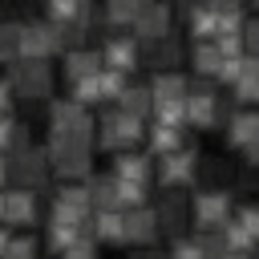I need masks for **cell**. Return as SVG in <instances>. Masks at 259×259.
<instances>
[{
    "mask_svg": "<svg viewBox=\"0 0 259 259\" xmlns=\"http://www.w3.org/2000/svg\"><path fill=\"white\" fill-rule=\"evenodd\" d=\"M154 239H158V223H154V210H150V206L121 210V243H130V247H150Z\"/></svg>",
    "mask_w": 259,
    "mask_h": 259,
    "instance_id": "14",
    "label": "cell"
},
{
    "mask_svg": "<svg viewBox=\"0 0 259 259\" xmlns=\"http://www.w3.org/2000/svg\"><path fill=\"white\" fill-rule=\"evenodd\" d=\"M8 239H12V227H4V223H0V255H4V247H8Z\"/></svg>",
    "mask_w": 259,
    "mask_h": 259,
    "instance_id": "41",
    "label": "cell"
},
{
    "mask_svg": "<svg viewBox=\"0 0 259 259\" xmlns=\"http://www.w3.org/2000/svg\"><path fill=\"white\" fill-rule=\"evenodd\" d=\"M101 73V57L93 49H69L65 53V77L69 81H81V77H93Z\"/></svg>",
    "mask_w": 259,
    "mask_h": 259,
    "instance_id": "23",
    "label": "cell"
},
{
    "mask_svg": "<svg viewBox=\"0 0 259 259\" xmlns=\"http://www.w3.org/2000/svg\"><path fill=\"white\" fill-rule=\"evenodd\" d=\"M117 182H134V186H150L154 178V158L142 154V150H125V154H113V170H109Z\"/></svg>",
    "mask_w": 259,
    "mask_h": 259,
    "instance_id": "13",
    "label": "cell"
},
{
    "mask_svg": "<svg viewBox=\"0 0 259 259\" xmlns=\"http://www.w3.org/2000/svg\"><path fill=\"white\" fill-rule=\"evenodd\" d=\"M231 89H235V101H239L243 109H251V105H255V93H259V73H243Z\"/></svg>",
    "mask_w": 259,
    "mask_h": 259,
    "instance_id": "34",
    "label": "cell"
},
{
    "mask_svg": "<svg viewBox=\"0 0 259 259\" xmlns=\"http://www.w3.org/2000/svg\"><path fill=\"white\" fill-rule=\"evenodd\" d=\"M53 214H57V219H69V223H81V227H85V219L93 214L85 186H81V182H61V186H57V194H53Z\"/></svg>",
    "mask_w": 259,
    "mask_h": 259,
    "instance_id": "11",
    "label": "cell"
},
{
    "mask_svg": "<svg viewBox=\"0 0 259 259\" xmlns=\"http://www.w3.org/2000/svg\"><path fill=\"white\" fill-rule=\"evenodd\" d=\"M4 162H8V178H12V186L32 190V194L45 190V182H49V158H45L40 146H24V150H16V154L4 158Z\"/></svg>",
    "mask_w": 259,
    "mask_h": 259,
    "instance_id": "6",
    "label": "cell"
},
{
    "mask_svg": "<svg viewBox=\"0 0 259 259\" xmlns=\"http://www.w3.org/2000/svg\"><path fill=\"white\" fill-rule=\"evenodd\" d=\"M142 142L150 146V158H166V154H174V150H182V146H186V130H182V125L150 121V125H146V134H142Z\"/></svg>",
    "mask_w": 259,
    "mask_h": 259,
    "instance_id": "16",
    "label": "cell"
},
{
    "mask_svg": "<svg viewBox=\"0 0 259 259\" xmlns=\"http://www.w3.org/2000/svg\"><path fill=\"white\" fill-rule=\"evenodd\" d=\"M134 36L138 40H158V36H170V8L162 4V0H146V4H138V12H134Z\"/></svg>",
    "mask_w": 259,
    "mask_h": 259,
    "instance_id": "10",
    "label": "cell"
},
{
    "mask_svg": "<svg viewBox=\"0 0 259 259\" xmlns=\"http://www.w3.org/2000/svg\"><path fill=\"white\" fill-rule=\"evenodd\" d=\"M85 235L101 247V243H121V210H93L85 219Z\"/></svg>",
    "mask_w": 259,
    "mask_h": 259,
    "instance_id": "20",
    "label": "cell"
},
{
    "mask_svg": "<svg viewBox=\"0 0 259 259\" xmlns=\"http://www.w3.org/2000/svg\"><path fill=\"white\" fill-rule=\"evenodd\" d=\"M57 32L53 24H24L20 28V61H45L49 53H57Z\"/></svg>",
    "mask_w": 259,
    "mask_h": 259,
    "instance_id": "15",
    "label": "cell"
},
{
    "mask_svg": "<svg viewBox=\"0 0 259 259\" xmlns=\"http://www.w3.org/2000/svg\"><path fill=\"white\" fill-rule=\"evenodd\" d=\"M227 146H231V150H247V146H259V117H255L251 109L227 113Z\"/></svg>",
    "mask_w": 259,
    "mask_h": 259,
    "instance_id": "18",
    "label": "cell"
},
{
    "mask_svg": "<svg viewBox=\"0 0 259 259\" xmlns=\"http://www.w3.org/2000/svg\"><path fill=\"white\" fill-rule=\"evenodd\" d=\"M190 65H194V77L198 81H210L219 73V65H223V53L214 49V40H198L194 53H190Z\"/></svg>",
    "mask_w": 259,
    "mask_h": 259,
    "instance_id": "26",
    "label": "cell"
},
{
    "mask_svg": "<svg viewBox=\"0 0 259 259\" xmlns=\"http://www.w3.org/2000/svg\"><path fill=\"white\" fill-rule=\"evenodd\" d=\"M89 186H85V194H89V206L93 210H117V178L113 174H89L85 178Z\"/></svg>",
    "mask_w": 259,
    "mask_h": 259,
    "instance_id": "22",
    "label": "cell"
},
{
    "mask_svg": "<svg viewBox=\"0 0 259 259\" xmlns=\"http://www.w3.org/2000/svg\"><path fill=\"white\" fill-rule=\"evenodd\" d=\"M231 210H235V198H231V190H223V186H202V190L186 202V214L194 219L198 231L223 227V223L231 219Z\"/></svg>",
    "mask_w": 259,
    "mask_h": 259,
    "instance_id": "5",
    "label": "cell"
},
{
    "mask_svg": "<svg viewBox=\"0 0 259 259\" xmlns=\"http://www.w3.org/2000/svg\"><path fill=\"white\" fill-rule=\"evenodd\" d=\"M73 101L77 105H101V85H97V73L93 77H81V81H73Z\"/></svg>",
    "mask_w": 259,
    "mask_h": 259,
    "instance_id": "32",
    "label": "cell"
},
{
    "mask_svg": "<svg viewBox=\"0 0 259 259\" xmlns=\"http://www.w3.org/2000/svg\"><path fill=\"white\" fill-rule=\"evenodd\" d=\"M0 259H36V239L32 235H12Z\"/></svg>",
    "mask_w": 259,
    "mask_h": 259,
    "instance_id": "35",
    "label": "cell"
},
{
    "mask_svg": "<svg viewBox=\"0 0 259 259\" xmlns=\"http://www.w3.org/2000/svg\"><path fill=\"white\" fill-rule=\"evenodd\" d=\"M117 109L125 117H138V121H150V89L146 85H125L117 93Z\"/></svg>",
    "mask_w": 259,
    "mask_h": 259,
    "instance_id": "24",
    "label": "cell"
},
{
    "mask_svg": "<svg viewBox=\"0 0 259 259\" xmlns=\"http://www.w3.org/2000/svg\"><path fill=\"white\" fill-rule=\"evenodd\" d=\"M4 81H8L12 97H20V101H45L53 89V73L45 61H12Z\"/></svg>",
    "mask_w": 259,
    "mask_h": 259,
    "instance_id": "4",
    "label": "cell"
},
{
    "mask_svg": "<svg viewBox=\"0 0 259 259\" xmlns=\"http://www.w3.org/2000/svg\"><path fill=\"white\" fill-rule=\"evenodd\" d=\"M154 210V223H158V235H170V239H182V231H186V223H190V214H186V198L182 194H162L158 198V206H150Z\"/></svg>",
    "mask_w": 259,
    "mask_h": 259,
    "instance_id": "12",
    "label": "cell"
},
{
    "mask_svg": "<svg viewBox=\"0 0 259 259\" xmlns=\"http://www.w3.org/2000/svg\"><path fill=\"white\" fill-rule=\"evenodd\" d=\"M142 134H146V121L125 117L121 109H109V113L93 125V142H97V150H105V154H125V150H134V146L142 142Z\"/></svg>",
    "mask_w": 259,
    "mask_h": 259,
    "instance_id": "3",
    "label": "cell"
},
{
    "mask_svg": "<svg viewBox=\"0 0 259 259\" xmlns=\"http://www.w3.org/2000/svg\"><path fill=\"white\" fill-rule=\"evenodd\" d=\"M198 4H202V0H178V8H182V12H190V8H198Z\"/></svg>",
    "mask_w": 259,
    "mask_h": 259,
    "instance_id": "42",
    "label": "cell"
},
{
    "mask_svg": "<svg viewBox=\"0 0 259 259\" xmlns=\"http://www.w3.org/2000/svg\"><path fill=\"white\" fill-rule=\"evenodd\" d=\"M24 146H32L28 142V130L20 121H12V117H0V158H12Z\"/></svg>",
    "mask_w": 259,
    "mask_h": 259,
    "instance_id": "28",
    "label": "cell"
},
{
    "mask_svg": "<svg viewBox=\"0 0 259 259\" xmlns=\"http://www.w3.org/2000/svg\"><path fill=\"white\" fill-rule=\"evenodd\" d=\"M219 121H223V97H219L214 81H194L186 89V125L210 130Z\"/></svg>",
    "mask_w": 259,
    "mask_h": 259,
    "instance_id": "7",
    "label": "cell"
},
{
    "mask_svg": "<svg viewBox=\"0 0 259 259\" xmlns=\"http://www.w3.org/2000/svg\"><path fill=\"white\" fill-rule=\"evenodd\" d=\"M170 259H202V251L194 247V239H174V247H170Z\"/></svg>",
    "mask_w": 259,
    "mask_h": 259,
    "instance_id": "39",
    "label": "cell"
},
{
    "mask_svg": "<svg viewBox=\"0 0 259 259\" xmlns=\"http://www.w3.org/2000/svg\"><path fill=\"white\" fill-rule=\"evenodd\" d=\"M231 223L259 239V210H255V206H235V210H231Z\"/></svg>",
    "mask_w": 259,
    "mask_h": 259,
    "instance_id": "36",
    "label": "cell"
},
{
    "mask_svg": "<svg viewBox=\"0 0 259 259\" xmlns=\"http://www.w3.org/2000/svg\"><path fill=\"white\" fill-rule=\"evenodd\" d=\"M138 65H150L158 73H170V65H178V45L170 36H158V40H142L138 45Z\"/></svg>",
    "mask_w": 259,
    "mask_h": 259,
    "instance_id": "19",
    "label": "cell"
},
{
    "mask_svg": "<svg viewBox=\"0 0 259 259\" xmlns=\"http://www.w3.org/2000/svg\"><path fill=\"white\" fill-rule=\"evenodd\" d=\"M146 89H150V101H186L190 81L182 73H154V81Z\"/></svg>",
    "mask_w": 259,
    "mask_h": 259,
    "instance_id": "21",
    "label": "cell"
},
{
    "mask_svg": "<svg viewBox=\"0 0 259 259\" xmlns=\"http://www.w3.org/2000/svg\"><path fill=\"white\" fill-rule=\"evenodd\" d=\"M49 138H61V142H85L93 146V117L85 105H77L73 97H61L49 105Z\"/></svg>",
    "mask_w": 259,
    "mask_h": 259,
    "instance_id": "2",
    "label": "cell"
},
{
    "mask_svg": "<svg viewBox=\"0 0 259 259\" xmlns=\"http://www.w3.org/2000/svg\"><path fill=\"white\" fill-rule=\"evenodd\" d=\"M97 57H101V69L134 73V69H138V40H134V36H113V40L105 45V53H97Z\"/></svg>",
    "mask_w": 259,
    "mask_h": 259,
    "instance_id": "17",
    "label": "cell"
},
{
    "mask_svg": "<svg viewBox=\"0 0 259 259\" xmlns=\"http://www.w3.org/2000/svg\"><path fill=\"white\" fill-rule=\"evenodd\" d=\"M20 28L24 24H16V20H0V61L4 65L20 61Z\"/></svg>",
    "mask_w": 259,
    "mask_h": 259,
    "instance_id": "29",
    "label": "cell"
},
{
    "mask_svg": "<svg viewBox=\"0 0 259 259\" xmlns=\"http://www.w3.org/2000/svg\"><path fill=\"white\" fill-rule=\"evenodd\" d=\"M57 259H101V255H97V243H93L89 235H81V239H77L73 247H65Z\"/></svg>",
    "mask_w": 259,
    "mask_h": 259,
    "instance_id": "37",
    "label": "cell"
},
{
    "mask_svg": "<svg viewBox=\"0 0 259 259\" xmlns=\"http://www.w3.org/2000/svg\"><path fill=\"white\" fill-rule=\"evenodd\" d=\"M8 109H12V89L8 81H0V117H8Z\"/></svg>",
    "mask_w": 259,
    "mask_h": 259,
    "instance_id": "40",
    "label": "cell"
},
{
    "mask_svg": "<svg viewBox=\"0 0 259 259\" xmlns=\"http://www.w3.org/2000/svg\"><path fill=\"white\" fill-rule=\"evenodd\" d=\"M4 182H8V162L0 158V190H4Z\"/></svg>",
    "mask_w": 259,
    "mask_h": 259,
    "instance_id": "43",
    "label": "cell"
},
{
    "mask_svg": "<svg viewBox=\"0 0 259 259\" xmlns=\"http://www.w3.org/2000/svg\"><path fill=\"white\" fill-rule=\"evenodd\" d=\"M186 20H190V32H194V40H214V36H219V12H214L210 4H198V8H190V12H186Z\"/></svg>",
    "mask_w": 259,
    "mask_h": 259,
    "instance_id": "27",
    "label": "cell"
},
{
    "mask_svg": "<svg viewBox=\"0 0 259 259\" xmlns=\"http://www.w3.org/2000/svg\"><path fill=\"white\" fill-rule=\"evenodd\" d=\"M134 4H146V0H134Z\"/></svg>",
    "mask_w": 259,
    "mask_h": 259,
    "instance_id": "45",
    "label": "cell"
},
{
    "mask_svg": "<svg viewBox=\"0 0 259 259\" xmlns=\"http://www.w3.org/2000/svg\"><path fill=\"white\" fill-rule=\"evenodd\" d=\"M81 235H85V227H81V223H69V219L49 214V251H53V255H61L65 247H73Z\"/></svg>",
    "mask_w": 259,
    "mask_h": 259,
    "instance_id": "25",
    "label": "cell"
},
{
    "mask_svg": "<svg viewBox=\"0 0 259 259\" xmlns=\"http://www.w3.org/2000/svg\"><path fill=\"white\" fill-rule=\"evenodd\" d=\"M194 247L202 251V259H223L227 255V239H223L219 227L214 231H194Z\"/></svg>",
    "mask_w": 259,
    "mask_h": 259,
    "instance_id": "30",
    "label": "cell"
},
{
    "mask_svg": "<svg viewBox=\"0 0 259 259\" xmlns=\"http://www.w3.org/2000/svg\"><path fill=\"white\" fill-rule=\"evenodd\" d=\"M142 259H158V255H142Z\"/></svg>",
    "mask_w": 259,
    "mask_h": 259,
    "instance_id": "44",
    "label": "cell"
},
{
    "mask_svg": "<svg viewBox=\"0 0 259 259\" xmlns=\"http://www.w3.org/2000/svg\"><path fill=\"white\" fill-rule=\"evenodd\" d=\"M97 85H101V101H117V93L130 85L125 73H113V69H101L97 73Z\"/></svg>",
    "mask_w": 259,
    "mask_h": 259,
    "instance_id": "33",
    "label": "cell"
},
{
    "mask_svg": "<svg viewBox=\"0 0 259 259\" xmlns=\"http://www.w3.org/2000/svg\"><path fill=\"white\" fill-rule=\"evenodd\" d=\"M36 214H40V202L32 190H20V186L0 190V223L4 227H32Z\"/></svg>",
    "mask_w": 259,
    "mask_h": 259,
    "instance_id": "9",
    "label": "cell"
},
{
    "mask_svg": "<svg viewBox=\"0 0 259 259\" xmlns=\"http://www.w3.org/2000/svg\"><path fill=\"white\" fill-rule=\"evenodd\" d=\"M134 12H138L134 0H105V20L113 28H130L134 24Z\"/></svg>",
    "mask_w": 259,
    "mask_h": 259,
    "instance_id": "31",
    "label": "cell"
},
{
    "mask_svg": "<svg viewBox=\"0 0 259 259\" xmlns=\"http://www.w3.org/2000/svg\"><path fill=\"white\" fill-rule=\"evenodd\" d=\"M239 45H243V53H255V45H259V20H243L239 24Z\"/></svg>",
    "mask_w": 259,
    "mask_h": 259,
    "instance_id": "38",
    "label": "cell"
},
{
    "mask_svg": "<svg viewBox=\"0 0 259 259\" xmlns=\"http://www.w3.org/2000/svg\"><path fill=\"white\" fill-rule=\"evenodd\" d=\"M198 150L194 146H182V150H174V154H166L158 166H154V174H158V182L166 186V190H178V186H186V182H194L198 178Z\"/></svg>",
    "mask_w": 259,
    "mask_h": 259,
    "instance_id": "8",
    "label": "cell"
},
{
    "mask_svg": "<svg viewBox=\"0 0 259 259\" xmlns=\"http://www.w3.org/2000/svg\"><path fill=\"white\" fill-rule=\"evenodd\" d=\"M45 158H49V174H57L61 182H81L93 174V146H85V142L49 138Z\"/></svg>",
    "mask_w": 259,
    "mask_h": 259,
    "instance_id": "1",
    "label": "cell"
}]
</instances>
